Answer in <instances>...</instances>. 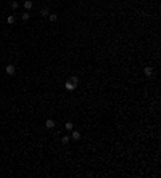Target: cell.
Here are the masks:
<instances>
[{"mask_svg":"<svg viewBox=\"0 0 161 178\" xmlns=\"http://www.w3.org/2000/svg\"><path fill=\"white\" fill-rule=\"evenodd\" d=\"M7 23H8V24H15V16L10 15V16L7 18Z\"/></svg>","mask_w":161,"mask_h":178,"instance_id":"9c48e42d","label":"cell"},{"mask_svg":"<svg viewBox=\"0 0 161 178\" xmlns=\"http://www.w3.org/2000/svg\"><path fill=\"white\" fill-rule=\"evenodd\" d=\"M71 132H73V133H71V138H73L74 141H77V140L80 138V133H79V132H76L74 128H73V130H71Z\"/></svg>","mask_w":161,"mask_h":178,"instance_id":"3957f363","label":"cell"},{"mask_svg":"<svg viewBox=\"0 0 161 178\" xmlns=\"http://www.w3.org/2000/svg\"><path fill=\"white\" fill-rule=\"evenodd\" d=\"M23 5H24V8H26V10H31V8H32V0H26Z\"/></svg>","mask_w":161,"mask_h":178,"instance_id":"52a82bcc","label":"cell"},{"mask_svg":"<svg viewBox=\"0 0 161 178\" xmlns=\"http://www.w3.org/2000/svg\"><path fill=\"white\" fill-rule=\"evenodd\" d=\"M48 19L52 21V23H55V21L58 19V15H57V13H50V15H48Z\"/></svg>","mask_w":161,"mask_h":178,"instance_id":"8992f818","label":"cell"},{"mask_svg":"<svg viewBox=\"0 0 161 178\" xmlns=\"http://www.w3.org/2000/svg\"><path fill=\"white\" fill-rule=\"evenodd\" d=\"M18 2H15V0H13V2H12V8H13V10H15V8H18Z\"/></svg>","mask_w":161,"mask_h":178,"instance_id":"4fadbf2b","label":"cell"},{"mask_svg":"<svg viewBox=\"0 0 161 178\" xmlns=\"http://www.w3.org/2000/svg\"><path fill=\"white\" fill-rule=\"evenodd\" d=\"M29 19V13H23V21H27Z\"/></svg>","mask_w":161,"mask_h":178,"instance_id":"7c38bea8","label":"cell"},{"mask_svg":"<svg viewBox=\"0 0 161 178\" xmlns=\"http://www.w3.org/2000/svg\"><path fill=\"white\" fill-rule=\"evenodd\" d=\"M45 127H47V128H53V127H55V120L47 119V120H45Z\"/></svg>","mask_w":161,"mask_h":178,"instance_id":"277c9868","label":"cell"},{"mask_svg":"<svg viewBox=\"0 0 161 178\" xmlns=\"http://www.w3.org/2000/svg\"><path fill=\"white\" fill-rule=\"evenodd\" d=\"M71 82H73L74 85H77V82H79V79H77V77H71Z\"/></svg>","mask_w":161,"mask_h":178,"instance_id":"5bb4252c","label":"cell"},{"mask_svg":"<svg viewBox=\"0 0 161 178\" xmlns=\"http://www.w3.org/2000/svg\"><path fill=\"white\" fill-rule=\"evenodd\" d=\"M65 128H66V130H69V132H71V130H73V128H74V125H73V122H66V125H65Z\"/></svg>","mask_w":161,"mask_h":178,"instance_id":"ba28073f","label":"cell"},{"mask_svg":"<svg viewBox=\"0 0 161 178\" xmlns=\"http://www.w3.org/2000/svg\"><path fill=\"white\" fill-rule=\"evenodd\" d=\"M48 8H42V10H40V15H42V16H48Z\"/></svg>","mask_w":161,"mask_h":178,"instance_id":"30bf717a","label":"cell"},{"mask_svg":"<svg viewBox=\"0 0 161 178\" xmlns=\"http://www.w3.org/2000/svg\"><path fill=\"white\" fill-rule=\"evenodd\" d=\"M65 88H66V90H68V92H73V90H74V88H76V85H74L73 82L69 80V82H66V84H65Z\"/></svg>","mask_w":161,"mask_h":178,"instance_id":"7a4b0ae2","label":"cell"},{"mask_svg":"<svg viewBox=\"0 0 161 178\" xmlns=\"http://www.w3.org/2000/svg\"><path fill=\"white\" fill-rule=\"evenodd\" d=\"M143 72H145V75H151V74H153V67H150V66H147L145 69H143Z\"/></svg>","mask_w":161,"mask_h":178,"instance_id":"5b68a950","label":"cell"},{"mask_svg":"<svg viewBox=\"0 0 161 178\" xmlns=\"http://www.w3.org/2000/svg\"><path fill=\"white\" fill-rule=\"evenodd\" d=\"M15 66H13V64H8V66L7 67H5V72H7L8 74V75H13V74H15Z\"/></svg>","mask_w":161,"mask_h":178,"instance_id":"6da1fadb","label":"cell"},{"mask_svg":"<svg viewBox=\"0 0 161 178\" xmlns=\"http://www.w3.org/2000/svg\"><path fill=\"white\" fill-rule=\"evenodd\" d=\"M61 143L63 144H68L69 143V136H63V138H61Z\"/></svg>","mask_w":161,"mask_h":178,"instance_id":"8fae6325","label":"cell"}]
</instances>
